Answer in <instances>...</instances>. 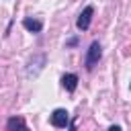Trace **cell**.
<instances>
[{"label":"cell","instance_id":"1","mask_svg":"<svg viewBox=\"0 0 131 131\" xmlns=\"http://www.w3.org/2000/svg\"><path fill=\"white\" fill-rule=\"evenodd\" d=\"M100 57H102V47H100V43H98V41H92V43H90V47H88V51H86V59H84L86 70H88V72H90V70H94V66L100 61Z\"/></svg>","mask_w":131,"mask_h":131},{"label":"cell","instance_id":"2","mask_svg":"<svg viewBox=\"0 0 131 131\" xmlns=\"http://www.w3.org/2000/svg\"><path fill=\"white\" fill-rule=\"evenodd\" d=\"M49 123L57 129H66V127H70V113L66 108H55L49 117Z\"/></svg>","mask_w":131,"mask_h":131},{"label":"cell","instance_id":"3","mask_svg":"<svg viewBox=\"0 0 131 131\" xmlns=\"http://www.w3.org/2000/svg\"><path fill=\"white\" fill-rule=\"evenodd\" d=\"M92 14H94V8H92V6H86V8L80 12V16H78V20H76L78 31H88V27H90V23H92Z\"/></svg>","mask_w":131,"mask_h":131},{"label":"cell","instance_id":"4","mask_svg":"<svg viewBox=\"0 0 131 131\" xmlns=\"http://www.w3.org/2000/svg\"><path fill=\"white\" fill-rule=\"evenodd\" d=\"M23 27H25L27 31H31V33H41V31H43V20H41V18H31V16H27V18H23Z\"/></svg>","mask_w":131,"mask_h":131},{"label":"cell","instance_id":"5","mask_svg":"<svg viewBox=\"0 0 131 131\" xmlns=\"http://www.w3.org/2000/svg\"><path fill=\"white\" fill-rule=\"evenodd\" d=\"M6 131H29L23 117H10L6 123Z\"/></svg>","mask_w":131,"mask_h":131},{"label":"cell","instance_id":"6","mask_svg":"<svg viewBox=\"0 0 131 131\" xmlns=\"http://www.w3.org/2000/svg\"><path fill=\"white\" fill-rule=\"evenodd\" d=\"M61 86L68 90V92H74L78 88V76L76 74H63L61 76Z\"/></svg>","mask_w":131,"mask_h":131},{"label":"cell","instance_id":"7","mask_svg":"<svg viewBox=\"0 0 131 131\" xmlns=\"http://www.w3.org/2000/svg\"><path fill=\"white\" fill-rule=\"evenodd\" d=\"M68 45H78V37H72V39L68 41Z\"/></svg>","mask_w":131,"mask_h":131},{"label":"cell","instance_id":"8","mask_svg":"<svg viewBox=\"0 0 131 131\" xmlns=\"http://www.w3.org/2000/svg\"><path fill=\"white\" fill-rule=\"evenodd\" d=\"M108 131H121V127H119V125H111V127H108Z\"/></svg>","mask_w":131,"mask_h":131},{"label":"cell","instance_id":"9","mask_svg":"<svg viewBox=\"0 0 131 131\" xmlns=\"http://www.w3.org/2000/svg\"><path fill=\"white\" fill-rule=\"evenodd\" d=\"M70 131H76V121H72V123H70Z\"/></svg>","mask_w":131,"mask_h":131},{"label":"cell","instance_id":"10","mask_svg":"<svg viewBox=\"0 0 131 131\" xmlns=\"http://www.w3.org/2000/svg\"><path fill=\"white\" fill-rule=\"evenodd\" d=\"M129 90H131V84H129Z\"/></svg>","mask_w":131,"mask_h":131}]
</instances>
